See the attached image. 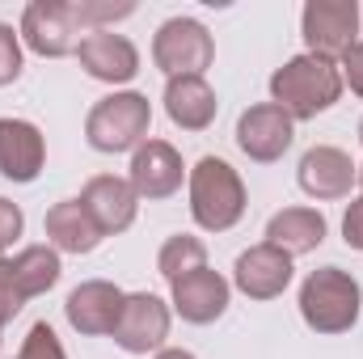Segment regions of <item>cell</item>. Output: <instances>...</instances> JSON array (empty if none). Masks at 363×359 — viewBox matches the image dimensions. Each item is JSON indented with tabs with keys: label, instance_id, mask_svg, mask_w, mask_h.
I'll list each match as a JSON object with an SVG mask.
<instances>
[{
	"label": "cell",
	"instance_id": "4",
	"mask_svg": "<svg viewBox=\"0 0 363 359\" xmlns=\"http://www.w3.org/2000/svg\"><path fill=\"white\" fill-rule=\"evenodd\" d=\"M148 127H152V106L148 97L135 89L110 93L101 97L85 118V140L97 153H135L144 140H148Z\"/></svg>",
	"mask_w": 363,
	"mask_h": 359
},
{
	"label": "cell",
	"instance_id": "26",
	"mask_svg": "<svg viewBox=\"0 0 363 359\" xmlns=\"http://www.w3.org/2000/svg\"><path fill=\"white\" fill-rule=\"evenodd\" d=\"M21 228H26V216H21V207L13 203V199H4L0 194V254L21 237Z\"/></svg>",
	"mask_w": 363,
	"mask_h": 359
},
{
	"label": "cell",
	"instance_id": "2",
	"mask_svg": "<svg viewBox=\"0 0 363 359\" xmlns=\"http://www.w3.org/2000/svg\"><path fill=\"white\" fill-rule=\"evenodd\" d=\"M359 279L342 267H317L300 283V317L317 334H347L359 321Z\"/></svg>",
	"mask_w": 363,
	"mask_h": 359
},
{
	"label": "cell",
	"instance_id": "14",
	"mask_svg": "<svg viewBox=\"0 0 363 359\" xmlns=\"http://www.w3.org/2000/svg\"><path fill=\"white\" fill-rule=\"evenodd\" d=\"M296 178H300V190H304L308 199L325 203V199H347V194H351V186L359 182V165H355L342 148L317 144V148H308V153L300 157Z\"/></svg>",
	"mask_w": 363,
	"mask_h": 359
},
{
	"label": "cell",
	"instance_id": "8",
	"mask_svg": "<svg viewBox=\"0 0 363 359\" xmlns=\"http://www.w3.org/2000/svg\"><path fill=\"white\" fill-rule=\"evenodd\" d=\"M127 355H152L169 338V304L152 292H131L123 300V313L110 334Z\"/></svg>",
	"mask_w": 363,
	"mask_h": 359
},
{
	"label": "cell",
	"instance_id": "20",
	"mask_svg": "<svg viewBox=\"0 0 363 359\" xmlns=\"http://www.w3.org/2000/svg\"><path fill=\"white\" fill-rule=\"evenodd\" d=\"M325 233H330V224H325V216L317 207H283L267 224V241L279 245L283 254H291V258L313 254L325 241Z\"/></svg>",
	"mask_w": 363,
	"mask_h": 359
},
{
	"label": "cell",
	"instance_id": "5",
	"mask_svg": "<svg viewBox=\"0 0 363 359\" xmlns=\"http://www.w3.org/2000/svg\"><path fill=\"white\" fill-rule=\"evenodd\" d=\"M216 60V43L203 21L194 17H169L157 38H152V64L174 81V77H203Z\"/></svg>",
	"mask_w": 363,
	"mask_h": 359
},
{
	"label": "cell",
	"instance_id": "9",
	"mask_svg": "<svg viewBox=\"0 0 363 359\" xmlns=\"http://www.w3.org/2000/svg\"><path fill=\"white\" fill-rule=\"evenodd\" d=\"M291 140H296V123H291V114H287L283 106H274V101H258V106H250V110L237 118V148H241L250 161H258V165L279 161V157L291 148Z\"/></svg>",
	"mask_w": 363,
	"mask_h": 359
},
{
	"label": "cell",
	"instance_id": "17",
	"mask_svg": "<svg viewBox=\"0 0 363 359\" xmlns=\"http://www.w3.org/2000/svg\"><path fill=\"white\" fill-rule=\"evenodd\" d=\"M47 165V140L26 118H0V174L9 182H34Z\"/></svg>",
	"mask_w": 363,
	"mask_h": 359
},
{
	"label": "cell",
	"instance_id": "28",
	"mask_svg": "<svg viewBox=\"0 0 363 359\" xmlns=\"http://www.w3.org/2000/svg\"><path fill=\"white\" fill-rule=\"evenodd\" d=\"M338 72H342V85H351V93L363 97V43H355V47L338 60Z\"/></svg>",
	"mask_w": 363,
	"mask_h": 359
},
{
	"label": "cell",
	"instance_id": "27",
	"mask_svg": "<svg viewBox=\"0 0 363 359\" xmlns=\"http://www.w3.org/2000/svg\"><path fill=\"white\" fill-rule=\"evenodd\" d=\"M21 292H17V283H13V275H9V258H0V321L9 326L17 313H21Z\"/></svg>",
	"mask_w": 363,
	"mask_h": 359
},
{
	"label": "cell",
	"instance_id": "6",
	"mask_svg": "<svg viewBox=\"0 0 363 359\" xmlns=\"http://www.w3.org/2000/svg\"><path fill=\"white\" fill-rule=\"evenodd\" d=\"M300 34L308 55L342 60L359 43V4L355 0H308L300 13Z\"/></svg>",
	"mask_w": 363,
	"mask_h": 359
},
{
	"label": "cell",
	"instance_id": "19",
	"mask_svg": "<svg viewBox=\"0 0 363 359\" xmlns=\"http://www.w3.org/2000/svg\"><path fill=\"white\" fill-rule=\"evenodd\" d=\"M216 110H220L216 89L203 77H174L165 85V114L182 131H207L216 123Z\"/></svg>",
	"mask_w": 363,
	"mask_h": 359
},
{
	"label": "cell",
	"instance_id": "11",
	"mask_svg": "<svg viewBox=\"0 0 363 359\" xmlns=\"http://www.w3.org/2000/svg\"><path fill=\"white\" fill-rule=\"evenodd\" d=\"M228 300H233V283L220 275V270L203 267L194 275H186L178 283H169V304L182 321L190 326H211L228 313Z\"/></svg>",
	"mask_w": 363,
	"mask_h": 359
},
{
	"label": "cell",
	"instance_id": "21",
	"mask_svg": "<svg viewBox=\"0 0 363 359\" xmlns=\"http://www.w3.org/2000/svg\"><path fill=\"white\" fill-rule=\"evenodd\" d=\"M9 275H13L21 300H34V296L51 292V287L60 283L64 263H60V254H55L51 245H26L17 258H9Z\"/></svg>",
	"mask_w": 363,
	"mask_h": 359
},
{
	"label": "cell",
	"instance_id": "33",
	"mask_svg": "<svg viewBox=\"0 0 363 359\" xmlns=\"http://www.w3.org/2000/svg\"><path fill=\"white\" fill-rule=\"evenodd\" d=\"M0 334H4V321H0Z\"/></svg>",
	"mask_w": 363,
	"mask_h": 359
},
{
	"label": "cell",
	"instance_id": "24",
	"mask_svg": "<svg viewBox=\"0 0 363 359\" xmlns=\"http://www.w3.org/2000/svg\"><path fill=\"white\" fill-rule=\"evenodd\" d=\"M17 359H68V351H64L60 334L47 321H34L30 334H26V343H21V351H17Z\"/></svg>",
	"mask_w": 363,
	"mask_h": 359
},
{
	"label": "cell",
	"instance_id": "31",
	"mask_svg": "<svg viewBox=\"0 0 363 359\" xmlns=\"http://www.w3.org/2000/svg\"><path fill=\"white\" fill-rule=\"evenodd\" d=\"M359 186H363V165H359Z\"/></svg>",
	"mask_w": 363,
	"mask_h": 359
},
{
	"label": "cell",
	"instance_id": "16",
	"mask_svg": "<svg viewBox=\"0 0 363 359\" xmlns=\"http://www.w3.org/2000/svg\"><path fill=\"white\" fill-rule=\"evenodd\" d=\"M81 207L93 216V224L101 228V237H114V233H127V228L135 224L140 194L131 190L127 178L97 174V178H89L85 190H81Z\"/></svg>",
	"mask_w": 363,
	"mask_h": 359
},
{
	"label": "cell",
	"instance_id": "12",
	"mask_svg": "<svg viewBox=\"0 0 363 359\" xmlns=\"http://www.w3.org/2000/svg\"><path fill=\"white\" fill-rule=\"evenodd\" d=\"M123 300H127V292L114 287L110 279H85L81 287L68 292L64 317H68V326H72L77 334H85V338L114 334V321H118V313H123Z\"/></svg>",
	"mask_w": 363,
	"mask_h": 359
},
{
	"label": "cell",
	"instance_id": "29",
	"mask_svg": "<svg viewBox=\"0 0 363 359\" xmlns=\"http://www.w3.org/2000/svg\"><path fill=\"white\" fill-rule=\"evenodd\" d=\"M342 241L363 254V194L347 203V216H342Z\"/></svg>",
	"mask_w": 363,
	"mask_h": 359
},
{
	"label": "cell",
	"instance_id": "15",
	"mask_svg": "<svg viewBox=\"0 0 363 359\" xmlns=\"http://www.w3.org/2000/svg\"><path fill=\"white\" fill-rule=\"evenodd\" d=\"M77 60L81 68L89 72L93 81H106V85H127L135 72H140V51L127 34H114V30H93L81 38L77 47Z\"/></svg>",
	"mask_w": 363,
	"mask_h": 359
},
{
	"label": "cell",
	"instance_id": "22",
	"mask_svg": "<svg viewBox=\"0 0 363 359\" xmlns=\"http://www.w3.org/2000/svg\"><path fill=\"white\" fill-rule=\"evenodd\" d=\"M203 267H207V245L199 237H190V233L169 237L161 245V254H157V270L169 283H178V279H186V275H194V270H203Z\"/></svg>",
	"mask_w": 363,
	"mask_h": 359
},
{
	"label": "cell",
	"instance_id": "7",
	"mask_svg": "<svg viewBox=\"0 0 363 359\" xmlns=\"http://www.w3.org/2000/svg\"><path fill=\"white\" fill-rule=\"evenodd\" d=\"M21 38L34 55L60 60V55H77L85 34L77 30L68 0H30L21 13Z\"/></svg>",
	"mask_w": 363,
	"mask_h": 359
},
{
	"label": "cell",
	"instance_id": "3",
	"mask_svg": "<svg viewBox=\"0 0 363 359\" xmlns=\"http://www.w3.org/2000/svg\"><path fill=\"white\" fill-rule=\"evenodd\" d=\"M190 216L203 233H228L245 216V182L224 157H203L190 170Z\"/></svg>",
	"mask_w": 363,
	"mask_h": 359
},
{
	"label": "cell",
	"instance_id": "30",
	"mask_svg": "<svg viewBox=\"0 0 363 359\" xmlns=\"http://www.w3.org/2000/svg\"><path fill=\"white\" fill-rule=\"evenodd\" d=\"M157 359H194V355L182 351V347H165V351H157Z\"/></svg>",
	"mask_w": 363,
	"mask_h": 359
},
{
	"label": "cell",
	"instance_id": "25",
	"mask_svg": "<svg viewBox=\"0 0 363 359\" xmlns=\"http://www.w3.org/2000/svg\"><path fill=\"white\" fill-rule=\"evenodd\" d=\"M21 77V34L0 21V85H13Z\"/></svg>",
	"mask_w": 363,
	"mask_h": 359
},
{
	"label": "cell",
	"instance_id": "1",
	"mask_svg": "<svg viewBox=\"0 0 363 359\" xmlns=\"http://www.w3.org/2000/svg\"><path fill=\"white\" fill-rule=\"evenodd\" d=\"M338 97H342V72H338V64H330L321 55H308V51L291 55L283 68L271 72V101L291 114V123L325 114Z\"/></svg>",
	"mask_w": 363,
	"mask_h": 359
},
{
	"label": "cell",
	"instance_id": "23",
	"mask_svg": "<svg viewBox=\"0 0 363 359\" xmlns=\"http://www.w3.org/2000/svg\"><path fill=\"white\" fill-rule=\"evenodd\" d=\"M68 9H72V21H77L81 34L106 30V26H114V21H123V17L135 13L131 0H118V4L114 0H68Z\"/></svg>",
	"mask_w": 363,
	"mask_h": 359
},
{
	"label": "cell",
	"instance_id": "18",
	"mask_svg": "<svg viewBox=\"0 0 363 359\" xmlns=\"http://www.w3.org/2000/svg\"><path fill=\"white\" fill-rule=\"evenodd\" d=\"M43 233L51 241L55 254H93L101 245V228L93 224V216L81 207V199H64L47 211Z\"/></svg>",
	"mask_w": 363,
	"mask_h": 359
},
{
	"label": "cell",
	"instance_id": "13",
	"mask_svg": "<svg viewBox=\"0 0 363 359\" xmlns=\"http://www.w3.org/2000/svg\"><path fill=\"white\" fill-rule=\"evenodd\" d=\"M291 275H296L291 254H283L279 245L262 241V245H250V250L233 263V287H237L241 296H250V300H274V296L287 292Z\"/></svg>",
	"mask_w": 363,
	"mask_h": 359
},
{
	"label": "cell",
	"instance_id": "10",
	"mask_svg": "<svg viewBox=\"0 0 363 359\" xmlns=\"http://www.w3.org/2000/svg\"><path fill=\"white\" fill-rule=\"evenodd\" d=\"M182 178H186V165H182V153L169 144V140H144L135 153H131V190L148 203L157 199H169L182 190Z\"/></svg>",
	"mask_w": 363,
	"mask_h": 359
},
{
	"label": "cell",
	"instance_id": "32",
	"mask_svg": "<svg viewBox=\"0 0 363 359\" xmlns=\"http://www.w3.org/2000/svg\"><path fill=\"white\" fill-rule=\"evenodd\" d=\"M359 140H363V123H359Z\"/></svg>",
	"mask_w": 363,
	"mask_h": 359
}]
</instances>
